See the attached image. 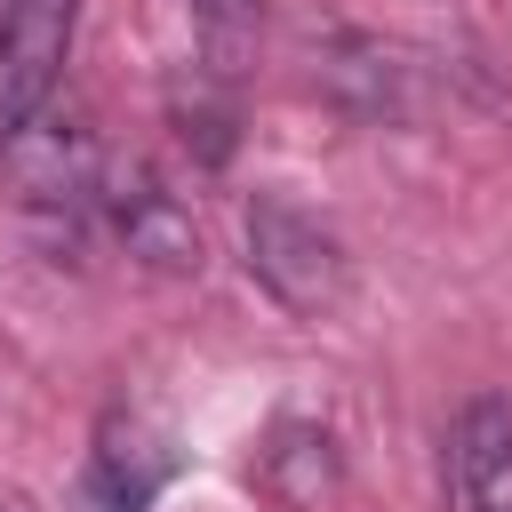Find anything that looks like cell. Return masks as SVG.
Instances as JSON below:
<instances>
[{"label": "cell", "mask_w": 512, "mask_h": 512, "mask_svg": "<svg viewBox=\"0 0 512 512\" xmlns=\"http://www.w3.org/2000/svg\"><path fill=\"white\" fill-rule=\"evenodd\" d=\"M248 272H256L296 320H328V312H344V296H352V256H344V240H336L312 208H296V200H280V192H256V200H248Z\"/></svg>", "instance_id": "1"}, {"label": "cell", "mask_w": 512, "mask_h": 512, "mask_svg": "<svg viewBox=\"0 0 512 512\" xmlns=\"http://www.w3.org/2000/svg\"><path fill=\"white\" fill-rule=\"evenodd\" d=\"M80 0H0V136L32 112H48L56 72L72 56Z\"/></svg>", "instance_id": "2"}, {"label": "cell", "mask_w": 512, "mask_h": 512, "mask_svg": "<svg viewBox=\"0 0 512 512\" xmlns=\"http://www.w3.org/2000/svg\"><path fill=\"white\" fill-rule=\"evenodd\" d=\"M448 512H512V400L480 392L448 424Z\"/></svg>", "instance_id": "3"}, {"label": "cell", "mask_w": 512, "mask_h": 512, "mask_svg": "<svg viewBox=\"0 0 512 512\" xmlns=\"http://www.w3.org/2000/svg\"><path fill=\"white\" fill-rule=\"evenodd\" d=\"M104 208H112V232L128 240L136 264H152V272H200V224H192V208L160 176H144V168L112 176Z\"/></svg>", "instance_id": "4"}, {"label": "cell", "mask_w": 512, "mask_h": 512, "mask_svg": "<svg viewBox=\"0 0 512 512\" xmlns=\"http://www.w3.org/2000/svg\"><path fill=\"white\" fill-rule=\"evenodd\" d=\"M8 168H16V184H24V200H80V192H96V144L64 120H48V112H32V120H16L8 128Z\"/></svg>", "instance_id": "5"}, {"label": "cell", "mask_w": 512, "mask_h": 512, "mask_svg": "<svg viewBox=\"0 0 512 512\" xmlns=\"http://www.w3.org/2000/svg\"><path fill=\"white\" fill-rule=\"evenodd\" d=\"M344 464H336V440L320 424H280L272 448H264V488L288 504V512H320L336 496Z\"/></svg>", "instance_id": "6"}]
</instances>
